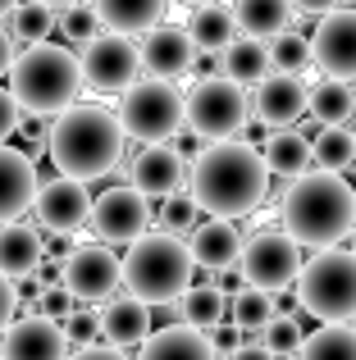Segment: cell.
Here are the masks:
<instances>
[{"instance_id": "1", "label": "cell", "mask_w": 356, "mask_h": 360, "mask_svg": "<svg viewBox=\"0 0 356 360\" xmlns=\"http://www.w3.org/2000/svg\"><path fill=\"white\" fill-rule=\"evenodd\" d=\"M192 183V201L210 219H242L269 196V169L256 146L247 141H224V146H205L187 169Z\"/></svg>"}, {"instance_id": "2", "label": "cell", "mask_w": 356, "mask_h": 360, "mask_svg": "<svg viewBox=\"0 0 356 360\" xmlns=\"http://www.w3.org/2000/svg\"><path fill=\"white\" fill-rule=\"evenodd\" d=\"M284 238L306 251H338L343 238L356 233V192L343 174H306L279 201Z\"/></svg>"}, {"instance_id": "3", "label": "cell", "mask_w": 356, "mask_h": 360, "mask_svg": "<svg viewBox=\"0 0 356 360\" xmlns=\"http://www.w3.org/2000/svg\"><path fill=\"white\" fill-rule=\"evenodd\" d=\"M46 155L60 169V178L73 183H91L106 178L124 155V128H119L115 110L106 105H73L60 119H51V137H46Z\"/></svg>"}, {"instance_id": "4", "label": "cell", "mask_w": 356, "mask_h": 360, "mask_svg": "<svg viewBox=\"0 0 356 360\" xmlns=\"http://www.w3.org/2000/svg\"><path fill=\"white\" fill-rule=\"evenodd\" d=\"M82 91V69L78 55L69 46H27L18 51L14 69H9V96L27 119H60L64 110H73V96Z\"/></svg>"}, {"instance_id": "5", "label": "cell", "mask_w": 356, "mask_h": 360, "mask_svg": "<svg viewBox=\"0 0 356 360\" xmlns=\"http://www.w3.org/2000/svg\"><path fill=\"white\" fill-rule=\"evenodd\" d=\"M192 274H196V264L187 255V242L170 238V233H146L124 255V288L142 306L183 301V292L192 288Z\"/></svg>"}, {"instance_id": "6", "label": "cell", "mask_w": 356, "mask_h": 360, "mask_svg": "<svg viewBox=\"0 0 356 360\" xmlns=\"http://www.w3.org/2000/svg\"><path fill=\"white\" fill-rule=\"evenodd\" d=\"M297 306L320 324H352L356 319V255L352 251H320L302 264L297 278Z\"/></svg>"}, {"instance_id": "7", "label": "cell", "mask_w": 356, "mask_h": 360, "mask_svg": "<svg viewBox=\"0 0 356 360\" xmlns=\"http://www.w3.org/2000/svg\"><path fill=\"white\" fill-rule=\"evenodd\" d=\"M251 119V91L238 87L233 78H205L196 82L183 96V128L192 132L196 141H210V146H224L233 141Z\"/></svg>"}, {"instance_id": "8", "label": "cell", "mask_w": 356, "mask_h": 360, "mask_svg": "<svg viewBox=\"0 0 356 360\" xmlns=\"http://www.w3.org/2000/svg\"><path fill=\"white\" fill-rule=\"evenodd\" d=\"M124 137L133 141H146V146H165L170 137H178L183 128V91L174 82H160V78H142L137 87H128L119 96V110H115Z\"/></svg>"}, {"instance_id": "9", "label": "cell", "mask_w": 356, "mask_h": 360, "mask_svg": "<svg viewBox=\"0 0 356 360\" xmlns=\"http://www.w3.org/2000/svg\"><path fill=\"white\" fill-rule=\"evenodd\" d=\"M78 69H82V82H87L91 91H101V96H124L128 87L142 82V51H137L128 37L101 32L96 41L82 46Z\"/></svg>"}, {"instance_id": "10", "label": "cell", "mask_w": 356, "mask_h": 360, "mask_svg": "<svg viewBox=\"0 0 356 360\" xmlns=\"http://www.w3.org/2000/svg\"><path fill=\"white\" fill-rule=\"evenodd\" d=\"M242 278H247V288L265 292V297H274V292L293 288L297 278H302V246H293L284 238V229L274 233H256V238L247 242V251H242Z\"/></svg>"}, {"instance_id": "11", "label": "cell", "mask_w": 356, "mask_h": 360, "mask_svg": "<svg viewBox=\"0 0 356 360\" xmlns=\"http://www.w3.org/2000/svg\"><path fill=\"white\" fill-rule=\"evenodd\" d=\"M91 229L101 246H133L151 229V201L137 187H106L91 201Z\"/></svg>"}, {"instance_id": "12", "label": "cell", "mask_w": 356, "mask_h": 360, "mask_svg": "<svg viewBox=\"0 0 356 360\" xmlns=\"http://www.w3.org/2000/svg\"><path fill=\"white\" fill-rule=\"evenodd\" d=\"M60 283L69 288L73 301H110L115 288L124 283V260L101 242L73 246L69 260H64V269H60Z\"/></svg>"}, {"instance_id": "13", "label": "cell", "mask_w": 356, "mask_h": 360, "mask_svg": "<svg viewBox=\"0 0 356 360\" xmlns=\"http://www.w3.org/2000/svg\"><path fill=\"white\" fill-rule=\"evenodd\" d=\"M251 115L269 132H297V123L311 115V87L302 78L269 73L265 82L251 87Z\"/></svg>"}, {"instance_id": "14", "label": "cell", "mask_w": 356, "mask_h": 360, "mask_svg": "<svg viewBox=\"0 0 356 360\" xmlns=\"http://www.w3.org/2000/svg\"><path fill=\"white\" fill-rule=\"evenodd\" d=\"M311 55L324 78L356 82V9H329L311 32Z\"/></svg>"}, {"instance_id": "15", "label": "cell", "mask_w": 356, "mask_h": 360, "mask_svg": "<svg viewBox=\"0 0 356 360\" xmlns=\"http://www.w3.org/2000/svg\"><path fill=\"white\" fill-rule=\"evenodd\" d=\"M32 210H37V224H42L46 233L69 238L82 224H91V196H87V187L73 183V178H51V183L37 187Z\"/></svg>"}, {"instance_id": "16", "label": "cell", "mask_w": 356, "mask_h": 360, "mask_svg": "<svg viewBox=\"0 0 356 360\" xmlns=\"http://www.w3.org/2000/svg\"><path fill=\"white\" fill-rule=\"evenodd\" d=\"M128 183H133L146 201H151V196L170 201L187 183V160L178 155L174 146H142L137 160H133V169H128Z\"/></svg>"}, {"instance_id": "17", "label": "cell", "mask_w": 356, "mask_h": 360, "mask_svg": "<svg viewBox=\"0 0 356 360\" xmlns=\"http://www.w3.org/2000/svg\"><path fill=\"white\" fill-rule=\"evenodd\" d=\"M192 60H196V46L187 37V27H155L142 41V69L160 82H174V87L183 78H192Z\"/></svg>"}, {"instance_id": "18", "label": "cell", "mask_w": 356, "mask_h": 360, "mask_svg": "<svg viewBox=\"0 0 356 360\" xmlns=\"http://www.w3.org/2000/svg\"><path fill=\"white\" fill-rule=\"evenodd\" d=\"M0 360H69V342L64 328L51 319H18L0 338Z\"/></svg>"}, {"instance_id": "19", "label": "cell", "mask_w": 356, "mask_h": 360, "mask_svg": "<svg viewBox=\"0 0 356 360\" xmlns=\"http://www.w3.org/2000/svg\"><path fill=\"white\" fill-rule=\"evenodd\" d=\"M96 319H101V342L115 347V352H124V347H142L146 338L155 333V324H151V306H142V301L128 297V292L110 297L106 306L96 310Z\"/></svg>"}, {"instance_id": "20", "label": "cell", "mask_w": 356, "mask_h": 360, "mask_svg": "<svg viewBox=\"0 0 356 360\" xmlns=\"http://www.w3.org/2000/svg\"><path fill=\"white\" fill-rule=\"evenodd\" d=\"M242 251H247V242H242V233L233 229L229 219H205L192 229V242H187V255H192L196 269L205 274H224V269H238L242 264Z\"/></svg>"}, {"instance_id": "21", "label": "cell", "mask_w": 356, "mask_h": 360, "mask_svg": "<svg viewBox=\"0 0 356 360\" xmlns=\"http://www.w3.org/2000/svg\"><path fill=\"white\" fill-rule=\"evenodd\" d=\"M37 187H42V178H37L32 160L18 146H0V229L18 224V214L32 210Z\"/></svg>"}, {"instance_id": "22", "label": "cell", "mask_w": 356, "mask_h": 360, "mask_svg": "<svg viewBox=\"0 0 356 360\" xmlns=\"http://www.w3.org/2000/svg\"><path fill=\"white\" fill-rule=\"evenodd\" d=\"M46 251H42V233L32 224H5L0 229V278L18 283V278H37Z\"/></svg>"}, {"instance_id": "23", "label": "cell", "mask_w": 356, "mask_h": 360, "mask_svg": "<svg viewBox=\"0 0 356 360\" xmlns=\"http://www.w3.org/2000/svg\"><path fill=\"white\" fill-rule=\"evenodd\" d=\"M106 32L115 37H151L155 27H165V5L160 0H101L96 5Z\"/></svg>"}, {"instance_id": "24", "label": "cell", "mask_w": 356, "mask_h": 360, "mask_svg": "<svg viewBox=\"0 0 356 360\" xmlns=\"http://www.w3.org/2000/svg\"><path fill=\"white\" fill-rule=\"evenodd\" d=\"M233 18H238V37H251V41H279L284 32H293L297 9L288 0H238L233 5Z\"/></svg>"}, {"instance_id": "25", "label": "cell", "mask_w": 356, "mask_h": 360, "mask_svg": "<svg viewBox=\"0 0 356 360\" xmlns=\"http://www.w3.org/2000/svg\"><path fill=\"white\" fill-rule=\"evenodd\" d=\"M137 360H220L210 347V338L196 333L187 324H170V328H155L151 338L142 342V356Z\"/></svg>"}, {"instance_id": "26", "label": "cell", "mask_w": 356, "mask_h": 360, "mask_svg": "<svg viewBox=\"0 0 356 360\" xmlns=\"http://www.w3.org/2000/svg\"><path fill=\"white\" fill-rule=\"evenodd\" d=\"M187 37H192L196 51L224 55L233 41H238V18H233V5H201L187 18Z\"/></svg>"}, {"instance_id": "27", "label": "cell", "mask_w": 356, "mask_h": 360, "mask_svg": "<svg viewBox=\"0 0 356 360\" xmlns=\"http://www.w3.org/2000/svg\"><path fill=\"white\" fill-rule=\"evenodd\" d=\"M260 160H265V169L269 174H279V178H306L311 174V137L306 132H274V137L260 146Z\"/></svg>"}, {"instance_id": "28", "label": "cell", "mask_w": 356, "mask_h": 360, "mask_svg": "<svg viewBox=\"0 0 356 360\" xmlns=\"http://www.w3.org/2000/svg\"><path fill=\"white\" fill-rule=\"evenodd\" d=\"M220 60H224V78H233L238 87H247V82L256 87V82H265L269 73H274V69H269V46L251 41V37H238Z\"/></svg>"}, {"instance_id": "29", "label": "cell", "mask_w": 356, "mask_h": 360, "mask_svg": "<svg viewBox=\"0 0 356 360\" xmlns=\"http://www.w3.org/2000/svg\"><path fill=\"white\" fill-rule=\"evenodd\" d=\"M311 115L320 119V128H348V119H356V87L320 78L311 87Z\"/></svg>"}, {"instance_id": "30", "label": "cell", "mask_w": 356, "mask_h": 360, "mask_svg": "<svg viewBox=\"0 0 356 360\" xmlns=\"http://www.w3.org/2000/svg\"><path fill=\"white\" fill-rule=\"evenodd\" d=\"M311 160L315 174H343L356 165V137L352 128H320L311 137Z\"/></svg>"}, {"instance_id": "31", "label": "cell", "mask_w": 356, "mask_h": 360, "mask_svg": "<svg viewBox=\"0 0 356 360\" xmlns=\"http://www.w3.org/2000/svg\"><path fill=\"white\" fill-rule=\"evenodd\" d=\"M55 23H60V9L46 5V0L14 5V14H9V37L23 41V51H27V46H46V37L55 32Z\"/></svg>"}, {"instance_id": "32", "label": "cell", "mask_w": 356, "mask_h": 360, "mask_svg": "<svg viewBox=\"0 0 356 360\" xmlns=\"http://www.w3.org/2000/svg\"><path fill=\"white\" fill-rule=\"evenodd\" d=\"M178 315H183L187 328L210 333V328L224 324V297L215 288H205V283H192V288L183 292V301H178Z\"/></svg>"}, {"instance_id": "33", "label": "cell", "mask_w": 356, "mask_h": 360, "mask_svg": "<svg viewBox=\"0 0 356 360\" xmlns=\"http://www.w3.org/2000/svg\"><path fill=\"white\" fill-rule=\"evenodd\" d=\"M297 360H356V328H348V324L315 328V333H306Z\"/></svg>"}, {"instance_id": "34", "label": "cell", "mask_w": 356, "mask_h": 360, "mask_svg": "<svg viewBox=\"0 0 356 360\" xmlns=\"http://www.w3.org/2000/svg\"><path fill=\"white\" fill-rule=\"evenodd\" d=\"M274 319H279L274 315V297H265V292H256V288L238 292V297H233V306H229V324L238 328L242 338H247V333H265Z\"/></svg>"}, {"instance_id": "35", "label": "cell", "mask_w": 356, "mask_h": 360, "mask_svg": "<svg viewBox=\"0 0 356 360\" xmlns=\"http://www.w3.org/2000/svg\"><path fill=\"white\" fill-rule=\"evenodd\" d=\"M311 64H315V55H311V37H306V32H284L279 41H269V69H274V73H284V78H302Z\"/></svg>"}, {"instance_id": "36", "label": "cell", "mask_w": 356, "mask_h": 360, "mask_svg": "<svg viewBox=\"0 0 356 360\" xmlns=\"http://www.w3.org/2000/svg\"><path fill=\"white\" fill-rule=\"evenodd\" d=\"M60 37H69V41H96L101 37V14H96V5H64L60 9Z\"/></svg>"}, {"instance_id": "37", "label": "cell", "mask_w": 356, "mask_h": 360, "mask_svg": "<svg viewBox=\"0 0 356 360\" xmlns=\"http://www.w3.org/2000/svg\"><path fill=\"white\" fill-rule=\"evenodd\" d=\"M302 342H306V338H302V324H297V319H274V324L260 333V347H265L274 360L297 356V352H302Z\"/></svg>"}, {"instance_id": "38", "label": "cell", "mask_w": 356, "mask_h": 360, "mask_svg": "<svg viewBox=\"0 0 356 360\" xmlns=\"http://www.w3.org/2000/svg\"><path fill=\"white\" fill-rule=\"evenodd\" d=\"M60 328H64V342L78 347V352H87V347L101 342V319H96V310H73Z\"/></svg>"}, {"instance_id": "39", "label": "cell", "mask_w": 356, "mask_h": 360, "mask_svg": "<svg viewBox=\"0 0 356 360\" xmlns=\"http://www.w3.org/2000/svg\"><path fill=\"white\" fill-rule=\"evenodd\" d=\"M196 201H192V192H178V196H170V201H165V210H160V224H165V233H170V238H178V233L183 229H192L196 224Z\"/></svg>"}, {"instance_id": "40", "label": "cell", "mask_w": 356, "mask_h": 360, "mask_svg": "<svg viewBox=\"0 0 356 360\" xmlns=\"http://www.w3.org/2000/svg\"><path fill=\"white\" fill-rule=\"evenodd\" d=\"M73 310H78V306H73V297H69V288H64V283H55V288L42 292V319H51V324H64Z\"/></svg>"}, {"instance_id": "41", "label": "cell", "mask_w": 356, "mask_h": 360, "mask_svg": "<svg viewBox=\"0 0 356 360\" xmlns=\"http://www.w3.org/2000/svg\"><path fill=\"white\" fill-rule=\"evenodd\" d=\"M205 338H210V347H215V356H220V360H233V356L242 352V347H247V338H242L233 324H220V328H210Z\"/></svg>"}, {"instance_id": "42", "label": "cell", "mask_w": 356, "mask_h": 360, "mask_svg": "<svg viewBox=\"0 0 356 360\" xmlns=\"http://www.w3.org/2000/svg\"><path fill=\"white\" fill-rule=\"evenodd\" d=\"M18 123H23V110L14 105V96L9 91H0V146H5V137H14Z\"/></svg>"}, {"instance_id": "43", "label": "cell", "mask_w": 356, "mask_h": 360, "mask_svg": "<svg viewBox=\"0 0 356 360\" xmlns=\"http://www.w3.org/2000/svg\"><path fill=\"white\" fill-rule=\"evenodd\" d=\"M18 301H23V297H18V288H14L9 278H0V338H5V328H9V324H14Z\"/></svg>"}, {"instance_id": "44", "label": "cell", "mask_w": 356, "mask_h": 360, "mask_svg": "<svg viewBox=\"0 0 356 360\" xmlns=\"http://www.w3.org/2000/svg\"><path fill=\"white\" fill-rule=\"evenodd\" d=\"M14 60H18V51H14V37H9L5 27H0V78H9Z\"/></svg>"}, {"instance_id": "45", "label": "cell", "mask_w": 356, "mask_h": 360, "mask_svg": "<svg viewBox=\"0 0 356 360\" xmlns=\"http://www.w3.org/2000/svg\"><path fill=\"white\" fill-rule=\"evenodd\" d=\"M69 360H128V356L115 352V347H106V342H96V347H87V352H73Z\"/></svg>"}, {"instance_id": "46", "label": "cell", "mask_w": 356, "mask_h": 360, "mask_svg": "<svg viewBox=\"0 0 356 360\" xmlns=\"http://www.w3.org/2000/svg\"><path fill=\"white\" fill-rule=\"evenodd\" d=\"M233 360H274V356H269V352H265L260 342H247V347H242V352L233 356Z\"/></svg>"}, {"instance_id": "47", "label": "cell", "mask_w": 356, "mask_h": 360, "mask_svg": "<svg viewBox=\"0 0 356 360\" xmlns=\"http://www.w3.org/2000/svg\"><path fill=\"white\" fill-rule=\"evenodd\" d=\"M9 14H14V5H9V0H0V23H5Z\"/></svg>"}, {"instance_id": "48", "label": "cell", "mask_w": 356, "mask_h": 360, "mask_svg": "<svg viewBox=\"0 0 356 360\" xmlns=\"http://www.w3.org/2000/svg\"><path fill=\"white\" fill-rule=\"evenodd\" d=\"M348 251H352V255H356V233H352V246H348Z\"/></svg>"}, {"instance_id": "49", "label": "cell", "mask_w": 356, "mask_h": 360, "mask_svg": "<svg viewBox=\"0 0 356 360\" xmlns=\"http://www.w3.org/2000/svg\"><path fill=\"white\" fill-rule=\"evenodd\" d=\"M352 137H356V128H352Z\"/></svg>"}]
</instances>
